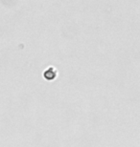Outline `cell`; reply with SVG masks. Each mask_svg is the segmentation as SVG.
Listing matches in <instances>:
<instances>
[{
  "instance_id": "obj_1",
  "label": "cell",
  "mask_w": 140,
  "mask_h": 147,
  "mask_svg": "<svg viewBox=\"0 0 140 147\" xmlns=\"http://www.w3.org/2000/svg\"><path fill=\"white\" fill-rule=\"evenodd\" d=\"M57 76V71L54 67H49L48 69H46L43 73V78L46 80H53Z\"/></svg>"
}]
</instances>
